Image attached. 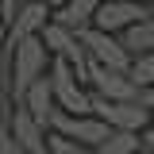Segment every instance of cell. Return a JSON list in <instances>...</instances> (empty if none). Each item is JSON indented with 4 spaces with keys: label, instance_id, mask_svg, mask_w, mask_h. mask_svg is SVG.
Segmentation results:
<instances>
[{
    "label": "cell",
    "instance_id": "cell-12",
    "mask_svg": "<svg viewBox=\"0 0 154 154\" xmlns=\"http://www.w3.org/2000/svg\"><path fill=\"white\" fill-rule=\"evenodd\" d=\"M46 154H93V150L81 146V143H73V139H62V135L46 131Z\"/></svg>",
    "mask_w": 154,
    "mask_h": 154
},
{
    "label": "cell",
    "instance_id": "cell-17",
    "mask_svg": "<svg viewBox=\"0 0 154 154\" xmlns=\"http://www.w3.org/2000/svg\"><path fill=\"white\" fill-rule=\"evenodd\" d=\"M150 127H154V112H150Z\"/></svg>",
    "mask_w": 154,
    "mask_h": 154
},
{
    "label": "cell",
    "instance_id": "cell-9",
    "mask_svg": "<svg viewBox=\"0 0 154 154\" xmlns=\"http://www.w3.org/2000/svg\"><path fill=\"white\" fill-rule=\"evenodd\" d=\"M38 38H42V46H46V54H50V58H66L69 50H73V42H77V35H69L66 27H58L54 19L38 31Z\"/></svg>",
    "mask_w": 154,
    "mask_h": 154
},
{
    "label": "cell",
    "instance_id": "cell-6",
    "mask_svg": "<svg viewBox=\"0 0 154 154\" xmlns=\"http://www.w3.org/2000/svg\"><path fill=\"white\" fill-rule=\"evenodd\" d=\"M8 131H12V139H16V146L23 154H46V127H38L23 108H12Z\"/></svg>",
    "mask_w": 154,
    "mask_h": 154
},
{
    "label": "cell",
    "instance_id": "cell-4",
    "mask_svg": "<svg viewBox=\"0 0 154 154\" xmlns=\"http://www.w3.org/2000/svg\"><path fill=\"white\" fill-rule=\"evenodd\" d=\"M46 131H50V135H62V139H73V143H81V146L96 150V146L104 143L108 127H104L96 116H66V112H54L50 123H46Z\"/></svg>",
    "mask_w": 154,
    "mask_h": 154
},
{
    "label": "cell",
    "instance_id": "cell-10",
    "mask_svg": "<svg viewBox=\"0 0 154 154\" xmlns=\"http://www.w3.org/2000/svg\"><path fill=\"white\" fill-rule=\"evenodd\" d=\"M93 154H143V150H139V135L108 131V135H104V143H100Z\"/></svg>",
    "mask_w": 154,
    "mask_h": 154
},
{
    "label": "cell",
    "instance_id": "cell-3",
    "mask_svg": "<svg viewBox=\"0 0 154 154\" xmlns=\"http://www.w3.org/2000/svg\"><path fill=\"white\" fill-rule=\"evenodd\" d=\"M143 19H146V0H100L93 27L104 35H119L135 23H143Z\"/></svg>",
    "mask_w": 154,
    "mask_h": 154
},
{
    "label": "cell",
    "instance_id": "cell-1",
    "mask_svg": "<svg viewBox=\"0 0 154 154\" xmlns=\"http://www.w3.org/2000/svg\"><path fill=\"white\" fill-rule=\"evenodd\" d=\"M12 50V100L23 96V89L38 81V77H46V66H50V54H46V46H42V38H23L16 46H8Z\"/></svg>",
    "mask_w": 154,
    "mask_h": 154
},
{
    "label": "cell",
    "instance_id": "cell-15",
    "mask_svg": "<svg viewBox=\"0 0 154 154\" xmlns=\"http://www.w3.org/2000/svg\"><path fill=\"white\" fill-rule=\"evenodd\" d=\"M146 19L154 23V0H146Z\"/></svg>",
    "mask_w": 154,
    "mask_h": 154
},
{
    "label": "cell",
    "instance_id": "cell-16",
    "mask_svg": "<svg viewBox=\"0 0 154 154\" xmlns=\"http://www.w3.org/2000/svg\"><path fill=\"white\" fill-rule=\"evenodd\" d=\"M58 4H66V0H50V8H58Z\"/></svg>",
    "mask_w": 154,
    "mask_h": 154
},
{
    "label": "cell",
    "instance_id": "cell-7",
    "mask_svg": "<svg viewBox=\"0 0 154 154\" xmlns=\"http://www.w3.org/2000/svg\"><path fill=\"white\" fill-rule=\"evenodd\" d=\"M96 8H100V0H66V4L50 8V19H54L58 27H66L69 35H81V31L93 27Z\"/></svg>",
    "mask_w": 154,
    "mask_h": 154
},
{
    "label": "cell",
    "instance_id": "cell-2",
    "mask_svg": "<svg viewBox=\"0 0 154 154\" xmlns=\"http://www.w3.org/2000/svg\"><path fill=\"white\" fill-rule=\"evenodd\" d=\"M77 42L85 46V54H89L93 66L112 69V73H127V62H131V58H127V50L119 46V38H116V35H104V31L89 27V31L77 35Z\"/></svg>",
    "mask_w": 154,
    "mask_h": 154
},
{
    "label": "cell",
    "instance_id": "cell-11",
    "mask_svg": "<svg viewBox=\"0 0 154 154\" xmlns=\"http://www.w3.org/2000/svg\"><path fill=\"white\" fill-rule=\"evenodd\" d=\"M127 81L135 89H150L154 85V54H139L127 62Z\"/></svg>",
    "mask_w": 154,
    "mask_h": 154
},
{
    "label": "cell",
    "instance_id": "cell-14",
    "mask_svg": "<svg viewBox=\"0 0 154 154\" xmlns=\"http://www.w3.org/2000/svg\"><path fill=\"white\" fill-rule=\"evenodd\" d=\"M19 4H23V0H0V23H4V27L12 23V16H16Z\"/></svg>",
    "mask_w": 154,
    "mask_h": 154
},
{
    "label": "cell",
    "instance_id": "cell-8",
    "mask_svg": "<svg viewBox=\"0 0 154 154\" xmlns=\"http://www.w3.org/2000/svg\"><path fill=\"white\" fill-rule=\"evenodd\" d=\"M119 46L127 50V58H139V54H154V23L150 19H143V23H135L127 31H119Z\"/></svg>",
    "mask_w": 154,
    "mask_h": 154
},
{
    "label": "cell",
    "instance_id": "cell-13",
    "mask_svg": "<svg viewBox=\"0 0 154 154\" xmlns=\"http://www.w3.org/2000/svg\"><path fill=\"white\" fill-rule=\"evenodd\" d=\"M0 154H23V150L16 146L12 131H8V123H0Z\"/></svg>",
    "mask_w": 154,
    "mask_h": 154
},
{
    "label": "cell",
    "instance_id": "cell-5",
    "mask_svg": "<svg viewBox=\"0 0 154 154\" xmlns=\"http://www.w3.org/2000/svg\"><path fill=\"white\" fill-rule=\"evenodd\" d=\"M46 23H50V4L46 0H23L12 16V23L4 27V38H8V46H16L23 38H35Z\"/></svg>",
    "mask_w": 154,
    "mask_h": 154
},
{
    "label": "cell",
    "instance_id": "cell-18",
    "mask_svg": "<svg viewBox=\"0 0 154 154\" xmlns=\"http://www.w3.org/2000/svg\"><path fill=\"white\" fill-rule=\"evenodd\" d=\"M46 4H50V0H46Z\"/></svg>",
    "mask_w": 154,
    "mask_h": 154
}]
</instances>
